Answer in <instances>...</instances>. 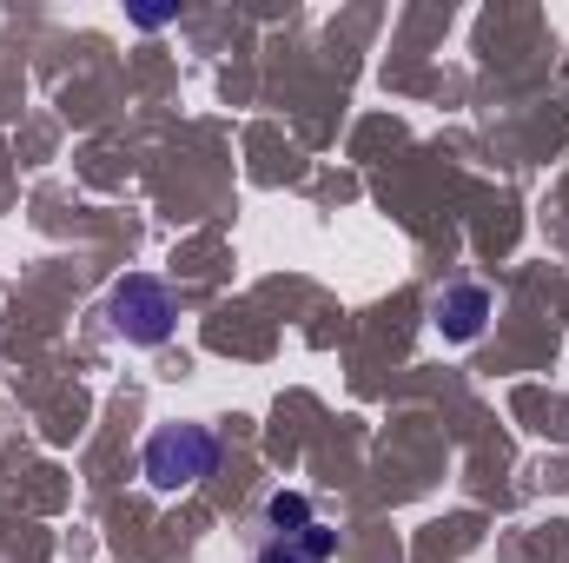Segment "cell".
Returning a JSON list of instances; mask_svg holds the SVG:
<instances>
[{
	"label": "cell",
	"mask_w": 569,
	"mask_h": 563,
	"mask_svg": "<svg viewBox=\"0 0 569 563\" xmlns=\"http://www.w3.org/2000/svg\"><path fill=\"white\" fill-rule=\"evenodd\" d=\"M146 484L152 491H192L199 477H212L219 471V437L206 431V424H159L152 437H146V457H140Z\"/></svg>",
	"instance_id": "cell-1"
},
{
	"label": "cell",
	"mask_w": 569,
	"mask_h": 563,
	"mask_svg": "<svg viewBox=\"0 0 569 563\" xmlns=\"http://www.w3.org/2000/svg\"><path fill=\"white\" fill-rule=\"evenodd\" d=\"M107 318H113V332L127 345H166L172 338V318H179L172 285L152 279V273H127V279L113 285V298H107Z\"/></svg>",
	"instance_id": "cell-2"
},
{
	"label": "cell",
	"mask_w": 569,
	"mask_h": 563,
	"mask_svg": "<svg viewBox=\"0 0 569 563\" xmlns=\"http://www.w3.org/2000/svg\"><path fill=\"white\" fill-rule=\"evenodd\" d=\"M490 292L483 285H470V279H457V285H443L437 298H430V318H437V332L450 338V345H470V338H483V325H490Z\"/></svg>",
	"instance_id": "cell-3"
},
{
	"label": "cell",
	"mask_w": 569,
	"mask_h": 563,
	"mask_svg": "<svg viewBox=\"0 0 569 563\" xmlns=\"http://www.w3.org/2000/svg\"><path fill=\"white\" fill-rule=\"evenodd\" d=\"M305 524H318L305 491H272V497H266V517H259V531H266V537H284V544H291Z\"/></svg>",
	"instance_id": "cell-4"
},
{
	"label": "cell",
	"mask_w": 569,
	"mask_h": 563,
	"mask_svg": "<svg viewBox=\"0 0 569 563\" xmlns=\"http://www.w3.org/2000/svg\"><path fill=\"white\" fill-rule=\"evenodd\" d=\"M291 551H298L305 563H331V551H338V531H331V524H305V531L291 537Z\"/></svg>",
	"instance_id": "cell-5"
},
{
	"label": "cell",
	"mask_w": 569,
	"mask_h": 563,
	"mask_svg": "<svg viewBox=\"0 0 569 563\" xmlns=\"http://www.w3.org/2000/svg\"><path fill=\"white\" fill-rule=\"evenodd\" d=\"M252 563H305L284 537H259V551H252Z\"/></svg>",
	"instance_id": "cell-6"
}]
</instances>
